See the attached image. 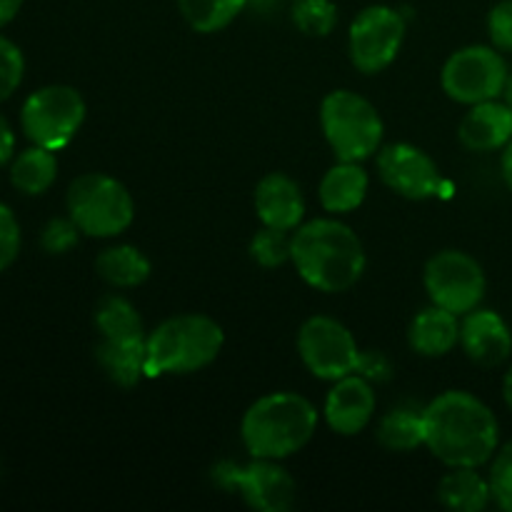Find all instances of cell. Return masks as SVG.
<instances>
[{"label": "cell", "instance_id": "6da1fadb", "mask_svg": "<svg viewBox=\"0 0 512 512\" xmlns=\"http://www.w3.org/2000/svg\"><path fill=\"white\" fill-rule=\"evenodd\" d=\"M425 448L448 468H480L500 445L493 410L465 390H448L423 408Z\"/></svg>", "mask_w": 512, "mask_h": 512}, {"label": "cell", "instance_id": "7a4b0ae2", "mask_svg": "<svg viewBox=\"0 0 512 512\" xmlns=\"http://www.w3.org/2000/svg\"><path fill=\"white\" fill-rule=\"evenodd\" d=\"M290 263L310 288L345 293L363 278L368 258L350 225L338 218H318L295 228Z\"/></svg>", "mask_w": 512, "mask_h": 512}, {"label": "cell", "instance_id": "3957f363", "mask_svg": "<svg viewBox=\"0 0 512 512\" xmlns=\"http://www.w3.org/2000/svg\"><path fill=\"white\" fill-rule=\"evenodd\" d=\"M318 430V410L298 393H268L243 415L240 438L253 458L285 460L300 453Z\"/></svg>", "mask_w": 512, "mask_h": 512}, {"label": "cell", "instance_id": "277c9868", "mask_svg": "<svg viewBox=\"0 0 512 512\" xmlns=\"http://www.w3.org/2000/svg\"><path fill=\"white\" fill-rule=\"evenodd\" d=\"M223 343V328L208 315H175L145 338V375L160 378L198 373L218 360Z\"/></svg>", "mask_w": 512, "mask_h": 512}, {"label": "cell", "instance_id": "5b68a950", "mask_svg": "<svg viewBox=\"0 0 512 512\" xmlns=\"http://www.w3.org/2000/svg\"><path fill=\"white\" fill-rule=\"evenodd\" d=\"M320 128L338 160L363 163L383 148V118L378 108L353 90H333L325 95Z\"/></svg>", "mask_w": 512, "mask_h": 512}, {"label": "cell", "instance_id": "8992f818", "mask_svg": "<svg viewBox=\"0 0 512 512\" xmlns=\"http://www.w3.org/2000/svg\"><path fill=\"white\" fill-rule=\"evenodd\" d=\"M68 215L90 238H115L133 225L135 203L120 180L105 173H85L68 188Z\"/></svg>", "mask_w": 512, "mask_h": 512}, {"label": "cell", "instance_id": "52a82bcc", "mask_svg": "<svg viewBox=\"0 0 512 512\" xmlns=\"http://www.w3.org/2000/svg\"><path fill=\"white\" fill-rule=\"evenodd\" d=\"M85 120V100L70 85H45L23 105L20 123L28 140L53 153L73 143Z\"/></svg>", "mask_w": 512, "mask_h": 512}, {"label": "cell", "instance_id": "ba28073f", "mask_svg": "<svg viewBox=\"0 0 512 512\" xmlns=\"http://www.w3.org/2000/svg\"><path fill=\"white\" fill-rule=\"evenodd\" d=\"M508 78V63L495 45H468L445 60L440 83L450 100L475 105L500 98Z\"/></svg>", "mask_w": 512, "mask_h": 512}, {"label": "cell", "instance_id": "9c48e42d", "mask_svg": "<svg viewBox=\"0 0 512 512\" xmlns=\"http://www.w3.org/2000/svg\"><path fill=\"white\" fill-rule=\"evenodd\" d=\"M298 353L315 378L330 383L358 373L363 360V350L355 343L353 333L328 315H313L300 325Z\"/></svg>", "mask_w": 512, "mask_h": 512}, {"label": "cell", "instance_id": "30bf717a", "mask_svg": "<svg viewBox=\"0 0 512 512\" xmlns=\"http://www.w3.org/2000/svg\"><path fill=\"white\" fill-rule=\"evenodd\" d=\"M423 278L430 303L450 310L458 318L478 308L488 288L483 265L463 250L435 253L425 265Z\"/></svg>", "mask_w": 512, "mask_h": 512}, {"label": "cell", "instance_id": "8fae6325", "mask_svg": "<svg viewBox=\"0 0 512 512\" xmlns=\"http://www.w3.org/2000/svg\"><path fill=\"white\" fill-rule=\"evenodd\" d=\"M405 40V18L390 5H370L350 23L348 53L365 75L383 73L395 63Z\"/></svg>", "mask_w": 512, "mask_h": 512}, {"label": "cell", "instance_id": "7c38bea8", "mask_svg": "<svg viewBox=\"0 0 512 512\" xmlns=\"http://www.w3.org/2000/svg\"><path fill=\"white\" fill-rule=\"evenodd\" d=\"M218 480L260 512H288L298 498V485L280 460L253 458L248 465H223Z\"/></svg>", "mask_w": 512, "mask_h": 512}, {"label": "cell", "instance_id": "4fadbf2b", "mask_svg": "<svg viewBox=\"0 0 512 512\" xmlns=\"http://www.w3.org/2000/svg\"><path fill=\"white\" fill-rule=\"evenodd\" d=\"M378 175L393 193L408 200H428L440 193L438 163L410 143H393L378 150Z\"/></svg>", "mask_w": 512, "mask_h": 512}, {"label": "cell", "instance_id": "5bb4252c", "mask_svg": "<svg viewBox=\"0 0 512 512\" xmlns=\"http://www.w3.org/2000/svg\"><path fill=\"white\" fill-rule=\"evenodd\" d=\"M375 408H378V398H375L370 380L365 375L353 373L335 380L328 398H325L323 413L333 433L353 438V435L363 433L368 428Z\"/></svg>", "mask_w": 512, "mask_h": 512}, {"label": "cell", "instance_id": "9a60e30c", "mask_svg": "<svg viewBox=\"0 0 512 512\" xmlns=\"http://www.w3.org/2000/svg\"><path fill=\"white\" fill-rule=\"evenodd\" d=\"M460 348L480 368H498L512 355V330L495 310L475 308L460 320Z\"/></svg>", "mask_w": 512, "mask_h": 512}, {"label": "cell", "instance_id": "2e32d148", "mask_svg": "<svg viewBox=\"0 0 512 512\" xmlns=\"http://www.w3.org/2000/svg\"><path fill=\"white\" fill-rule=\"evenodd\" d=\"M255 215L268 228L293 233L303 225L305 198L300 185L285 173H268L255 185Z\"/></svg>", "mask_w": 512, "mask_h": 512}, {"label": "cell", "instance_id": "e0dca14e", "mask_svg": "<svg viewBox=\"0 0 512 512\" xmlns=\"http://www.w3.org/2000/svg\"><path fill=\"white\" fill-rule=\"evenodd\" d=\"M460 143L473 153L503 150L512 140V110L505 100H485L470 105L458 128Z\"/></svg>", "mask_w": 512, "mask_h": 512}, {"label": "cell", "instance_id": "ac0fdd59", "mask_svg": "<svg viewBox=\"0 0 512 512\" xmlns=\"http://www.w3.org/2000/svg\"><path fill=\"white\" fill-rule=\"evenodd\" d=\"M408 343L423 358H443L460 343V320L440 305L420 310L408 328Z\"/></svg>", "mask_w": 512, "mask_h": 512}, {"label": "cell", "instance_id": "d6986e66", "mask_svg": "<svg viewBox=\"0 0 512 512\" xmlns=\"http://www.w3.org/2000/svg\"><path fill=\"white\" fill-rule=\"evenodd\" d=\"M368 185L370 180L363 165L353 160H338L320 180V205L333 215L353 213L363 205Z\"/></svg>", "mask_w": 512, "mask_h": 512}, {"label": "cell", "instance_id": "ffe728a7", "mask_svg": "<svg viewBox=\"0 0 512 512\" xmlns=\"http://www.w3.org/2000/svg\"><path fill=\"white\" fill-rule=\"evenodd\" d=\"M95 360L103 373L120 388H135L145 375V338L140 340H110L100 338L95 348Z\"/></svg>", "mask_w": 512, "mask_h": 512}, {"label": "cell", "instance_id": "44dd1931", "mask_svg": "<svg viewBox=\"0 0 512 512\" xmlns=\"http://www.w3.org/2000/svg\"><path fill=\"white\" fill-rule=\"evenodd\" d=\"M438 500L455 512H483L493 503L490 483L478 468H450L438 483Z\"/></svg>", "mask_w": 512, "mask_h": 512}, {"label": "cell", "instance_id": "7402d4cb", "mask_svg": "<svg viewBox=\"0 0 512 512\" xmlns=\"http://www.w3.org/2000/svg\"><path fill=\"white\" fill-rule=\"evenodd\" d=\"M150 270L148 255L128 243L105 248L95 260V273L113 288H138L150 278Z\"/></svg>", "mask_w": 512, "mask_h": 512}, {"label": "cell", "instance_id": "603a6c76", "mask_svg": "<svg viewBox=\"0 0 512 512\" xmlns=\"http://www.w3.org/2000/svg\"><path fill=\"white\" fill-rule=\"evenodd\" d=\"M55 178H58L55 153L40 145L23 150L10 165V183L25 195H43L55 183Z\"/></svg>", "mask_w": 512, "mask_h": 512}, {"label": "cell", "instance_id": "cb8c5ba5", "mask_svg": "<svg viewBox=\"0 0 512 512\" xmlns=\"http://www.w3.org/2000/svg\"><path fill=\"white\" fill-rule=\"evenodd\" d=\"M378 443L390 453H413L425 445L423 410L393 408L378 423Z\"/></svg>", "mask_w": 512, "mask_h": 512}, {"label": "cell", "instance_id": "d4e9b609", "mask_svg": "<svg viewBox=\"0 0 512 512\" xmlns=\"http://www.w3.org/2000/svg\"><path fill=\"white\" fill-rule=\"evenodd\" d=\"M95 328L100 338L140 340L148 338L138 308L123 295H105L95 308Z\"/></svg>", "mask_w": 512, "mask_h": 512}, {"label": "cell", "instance_id": "484cf974", "mask_svg": "<svg viewBox=\"0 0 512 512\" xmlns=\"http://www.w3.org/2000/svg\"><path fill=\"white\" fill-rule=\"evenodd\" d=\"M245 5L248 0H178L185 23L195 33H218L228 28L243 13Z\"/></svg>", "mask_w": 512, "mask_h": 512}, {"label": "cell", "instance_id": "4316f807", "mask_svg": "<svg viewBox=\"0 0 512 512\" xmlns=\"http://www.w3.org/2000/svg\"><path fill=\"white\" fill-rule=\"evenodd\" d=\"M250 258L255 260L263 268H280L290 260L293 255V235L285 233V230L278 228H263L250 238V248H248Z\"/></svg>", "mask_w": 512, "mask_h": 512}, {"label": "cell", "instance_id": "83f0119b", "mask_svg": "<svg viewBox=\"0 0 512 512\" xmlns=\"http://www.w3.org/2000/svg\"><path fill=\"white\" fill-rule=\"evenodd\" d=\"M293 23L300 33L325 38L338 23V8L333 0H295Z\"/></svg>", "mask_w": 512, "mask_h": 512}, {"label": "cell", "instance_id": "f1b7e54d", "mask_svg": "<svg viewBox=\"0 0 512 512\" xmlns=\"http://www.w3.org/2000/svg\"><path fill=\"white\" fill-rule=\"evenodd\" d=\"M488 483L490 493H493V503L500 510L512 512V440L495 450V455L490 458Z\"/></svg>", "mask_w": 512, "mask_h": 512}, {"label": "cell", "instance_id": "f546056e", "mask_svg": "<svg viewBox=\"0 0 512 512\" xmlns=\"http://www.w3.org/2000/svg\"><path fill=\"white\" fill-rule=\"evenodd\" d=\"M25 60L13 40L0 35V103L8 100L23 83Z\"/></svg>", "mask_w": 512, "mask_h": 512}, {"label": "cell", "instance_id": "4dcf8cb0", "mask_svg": "<svg viewBox=\"0 0 512 512\" xmlns=\"http://www.w3.org/2000/svg\"><path fill=\"white\" fill-rule=\"evenodd\" d=\"M80 228L75 225V220L70 218H53L40 233V245H43L45 253L50 255H65L68 250H73L78 245Z\"/></svg>", "mask_w": 512, "mask_h": 512}, {"label": "cell", "instance_id": "1f68e13d", "mask_svg": "<svg viewBox=\"0 0 512 512\" xmlns=\"http://www.w3.org/2000/svg\"><path fill=\"white\" fill-rule=\"evenodd\" d=\"M20 253V225L13 210L0 203V273L15 263Z\"/></svg>", "mask_w": 512, "mask_h": 512}, {"label": "cell", "instance_id": "d6a6232c", "mask_svg": "<svg viewBox=\"0 0 512 512\" xmlns=\"http://www.w3.org/2000/svg\"><path fill=\"white\" fill-rule=\"evenodd\" d=\"M490 40L498 50L512 53V0H500L488 15Z\"/></svg>", "mask_w": 512, "mask_h": 512}, {"label": "cell", "instance_id": "836d02e7", "mask_svg": "<svg viewBox=\"0 0 512 512\" xmlns=\"http://www.w3.org/2000/svg\"><path fill=\"white\" fill-rule=\"evenodd\" d=\"M13 150H15L13 128H10L8 120L0 115V165H5L10 158H13Z\"/></svg>", "mask_w": 512, "mask_h": 512}, {"label": "cell", "instance_id": "e575fe53", "mask_svg": "<svg viewBox=\"0 0 512 512\" xmlns=\"http://www.w3.org/2000/svg\"><path fill=\"white\" fill-rule=\"evenodd\" d=\"M23 8V0H0V28L8 25Z\"/></svg>", "mask_w": 512, "mask_h": 512}, {"label": "cell", "instance_id": "d590c367", "mask_svg": "<svg viewBox=\"0 0 512 512\" xmlns=\"http://www.w3.org/2000/svg\"><path fill=\"white\" fill-rule=\"evenodd\" d=\"M503 178L512 190V140L503 148Z\"/></svg>", "mask_w": 512, "mask_h": 512}, {"label": "cell", "instance_id": "8d00e7d4", "mask_svg": "<svg viewBox=\"0 0 512 512\" xmlns=\"http://www.w3.org/2000/svg\"><path fill=\"white\" fill-rule=\"evenodd\" d=\"M503 398H505V405L512 410V368L505 373V380H503Z\"/></svg>", "mask_w": 512, "mask_h": 512}, {"label": "cell", "instance_id": "74e56055", "mask_svg": "<svg viewBox=\"0 0 512 512\" xmlns=\"http://www.w3.org/2000/svg\"><path fill=\"white\" fill-rule=\"evenodd\" d=\"M503 100H505V103H508V108L512 110V73H510L508 83H505V90H503Z\"/></svg>", "mask_w": 512, "mask_h": 512}]
</instances>
